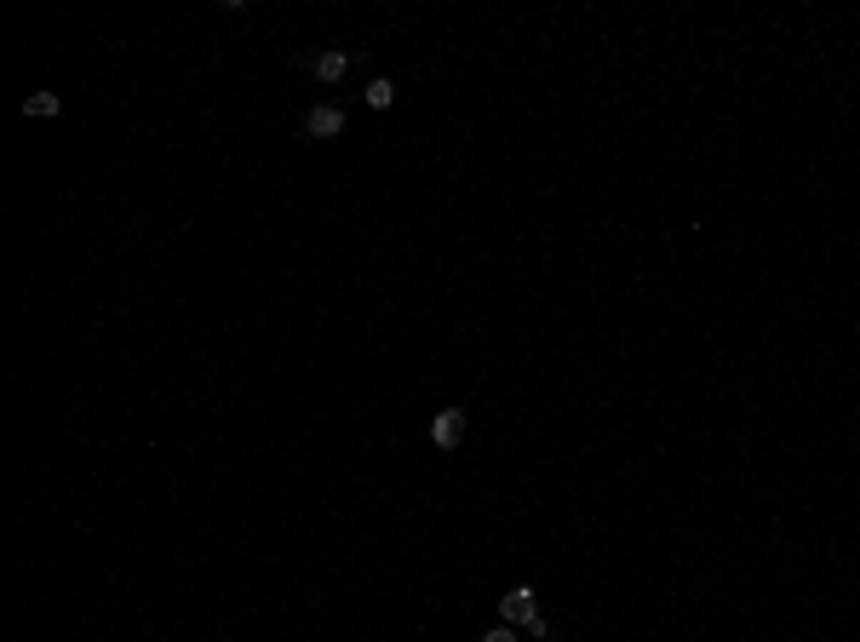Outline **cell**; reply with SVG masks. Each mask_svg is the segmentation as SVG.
I'll use <instances>...</instances> for the list:
<instances>
[{"label":"cell","mask_w":860,"mask_h":642,"mask_svg":"<svg viewBox=\"0 0 860 642\" xmlns=\"http://www.w3.org/2000/svg\"><path fill=\"white\" fill-rule=\"evenodd\" d=\"M338 132H345V109H338V104H316L305 115V138L327 143V138H338Z\"/></svg>","instance_id":"cell-3"},{"label":"cell","mask_w":860,"mask_h":642,"mask_svg":"<svg viewBox=\"0 0 860 642\" xmlns=\"http://www.w3.org/2000/svg\"><path fill=\"white\" fill-rule=\"evenodd\" d=\"M500 620H505V625H523L534 642L551 637V625H545V614H539V597H534L528 585H516V591H505V597H500Z\"/></svg>","instance_id":"cell-1"},{"label":"cell","mask_w":860,"mask_h":642,"mask_svg":"<svg viewBox=\"0 0 860 642\" xmlns=\"http://www.w3.org/2000/svg\"><path fill=\"white\" fill-rule=\"evenodd\" d=\"M58 109H64L58 92H29V98H23V115H29V120H52Z\"/></svg>","instance_id":"cell-4"},{"label":"cell","mask_w":860,"mask_h":642,"mask_svg":"<svg viewBox=\"0 0 860 642\" xmlns=\"http://www.w3.org/2000/svg\"><path fill=\"white\" fill-rule=\"evenodd\" d=\"M430 442L442 447V453H453V447L465 442V407H442V414L430 419Z\"/></svg>","instance_id":"cell-2"},{"label":"cell","mask_w":860,"mask_h":642,"mask_svg":"<svg viewBox=\"0 0 860 642\" xmlns=\"http://www.w3.org/2000/svg\"><path fill=\"white\" fill-rule=\"evenodd\" d=\"M482 642H516V625H493V631L482 637Z\"/></svg>","instance_id":"cell-7"},{"label":"cell","mask_w":860,"mask_h":642,"mask_svg":"<svg viewBox=\"0 0 860 642\" xmlns=\"http://www.w3.org/2000/svg\"><path fill=\"white\" fill-rule=\"evenodd\" d=\"M345 69H350L345 52H322L316 58V81H327V87H333V81H345Z\"/></svg>","instance_id":"cell-5"},{"label":"cell","mask_w":860,"mask_h":642,"mask_svg":"<svg viewBox=\"0 0 860 642\" xmlns=\"http://www.w3.org/2000/svg\"><path fill=\"white\" fill-rule=\"evenodd\" d=\"M368 104L373 109H391L396 104V81H373V87H368Z\"/></svg>","instance_id":"cell-6"}]
</instances>
